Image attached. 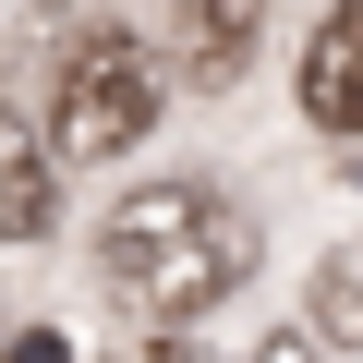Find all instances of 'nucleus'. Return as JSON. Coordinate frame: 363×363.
<instances>
[{"label": "nucleus", "mask_w": 363, "mask_h": 363, "mask_svg": "<svg viewBox=\"0 0 363 363\" xmlns=\"http://www.w3.org/2000/svg\"><path fill=\"white\" fill-rule=\"evenodd\" d=\"M97 279L145 327H194L206 303H230L255 279V218L218 206L206 182H133V194L97 218Z\"/></svg>", "instance_id": "1"}, {"label": "nucleus", "mask_w": 363, "mask_h": 363, "mask_svg": "<svg viewBox=\"0 0 363 363\" xmlns=\"http://www.w3.org/2000/svg\"><path fill=\"white\" fill-rule=\"evenodd\" d=\"M145 133H157V61H145L121 25L73 37V61H61V85H49V157L97 169V157H133Z\"/></svg>", "instance_id": "2"}, {"label": "nucleus", "mask_w": 363, "mask_h": 363, "mask_svg": "<svg viewBox=\"0 0 363 363\" xmlns=\"http://www.w3.org/2000/svg\"><path fill=\"white\" fill-rule=\"evenodd\" d=\"M169 61L182 85H242L255 73V37H267V0H169Z\"/></svg>", "instance_id": "3"}, {"label": "nucleus", "mask_w": 363, "mask_h": 363, "mask_svg": "<svg viewBox=\"0 0 363 363\" xmlns=\"http://www.w3.org/2000/svg\"><path fill=\"white\" fill-rule=\"evenodd\" d=\"M303 121L315 133H363V0H339L303 37Z\"/></svg>", "instance_id": "4"}, {"label": "nucleus", "mask_w": 363, "mask_h": 363, "mask_svg": "<svg viewBox=\"0 0 363 363\" xmlns=\"http://www.w3.org/2000/svg\"><path fill=\"white\" fill-rule=\"evenodd\" d=\"M61 218V157L37 145V121L0 109V242H37Z\"/></svg>", "instance_id": "5"}, {"label": "nucleus", "mask_w": 363, "mask_h": 363, "mask_svg": "<svg viewBox=\"0 0 363 363\" xmlns=\"http://www.w3.org/2000/svg\"><path fill=\"white\" fill-rule=\"evenodd\" d=\"M303 315H315V339L363 351V242H327V255H315V291H303Z\"/></svg>", "instance_id": "6"}, {"label": "nucleus", "mask_w": 363, "mask_h": 363, "mask_svg": "<svg viewBox=\"0 0 363 363\" xmlns=\"http://www.w3.org/2000/svg\"><path fill=\"white\" fill-rule=\"evenodd\" d=\"M194 363H315V339H303V327H279V339H242V351H194Z\"/></svg>", "instance_id": "7"}, {"label": "nucleus", "mask_w": 363, "mask_h": 363, "mask_svg": "<svg viewBox=\"0 0 363 363\" xmlns=\"http://www.w3.org/2000/svg\"><path fill=\"white\" fill-rule=\"evenodd\" d=\"M13 363H73V351H61V327H25V339H13Z\"/></svg>", "instance_id": "8"}]
</instances>
